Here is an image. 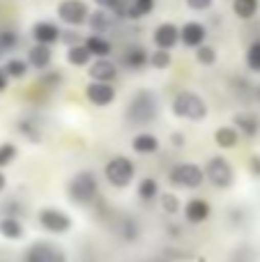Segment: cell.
Wrapping results in <instances>:
<instances>
[{"label":"cell","instance_id":"obj_1","mask_svg":"<svg viewBox=\"0 0 260 262\" xmlns=\"http://www.w3.org/2000/svg\"><path fill=\"white\" fill-rule=\"evenodd\" d=\"M157 115H159V101H157V95L152 90H138L127 104V111H124L127 122L134 127L155 122Z\"/></svg>","mask_w":260,"mask_h":262},{"label":"cell","instance_id":"obj_2","mask_svg":"<svg viewBox=\"0 0 260 262\" xmlns=\"http://www.w3.org/2000/svg\"><path fill=\"white\" fill-rule=\"evenodd\" d=\"M170 108H173L175 118L189 120V122H201V120L207 118L205 99H203L201 95H196V92H191V90L178 92L175 99H173V104H170Z\"/></svg>","mask_w":260,"mask_h":262},{"label":"cell","instance_id":"obj_3","mask_svg":"<svg viewBox=\"0 0 260 262\" xmlns=\"http://www.w3.org/2000/svg\"><path fill=\"white\" fill-rule=\"evenodd\" d=\"M97 191H99V184H97V177L95 172L90 170H81L69 180V186H67V193H69V200L72 203H78V205H88L97 198Z\"/></svg>","mask_w":260,"mask_h":262},{"label":"cell","instance_id":"obj_4","mask_svg":"<svg viewBox=\"0 0 260 262\" xmlns=\"http://www.w3.org/2000/svg\"><path fill=\"white\" fill-rule=\"evenodd\" d=\"M205 180L216 189H228L235 182V170L226 157H212L205 166Z\"/></svg>","mask_w":260,"mask_h":262},{"label":"cell","instance_id":"obj_5","mask_svg":"<svg viewBox=\"0 0 260 262\" xmlns=\"http://www.w3.org/2000/svg\"><path fill=\"white\" fill-rule=\"evenodd\" d=\"M170 184L182 186V189H198L205 180V168H201L198 163H178L168 175Z\"/></svg>","mask_w":260,"mask_h":262},{"label":"cell","instance_id":"obj_6","mask_svg":"<svg viewBox=\"0 0 260 262\" xmlns=\"http://www.w3.org/2000/svg\"><path fill=\"white\" fill-rule=\"evenodd\" d=\"M104 172H106V180H109L111 184L118 186V189H124V186L132 184L134 175H136V166H134L127 157H113L109 163H106Z\"/></svg>","mask_w":260,"mask_h":262},{"label":"cell","instance_id":"obj_7","mask_svg":"<svg viewBox=\"0 0 260 262\" xmlns=\"http://www.w3.org/2000/svg\"><path fill=\"white\" fill-rule=\"evenodd\" d=\"M58 18L62 23H67V26L78 28V26H83V23H88V18H90V7H88V3H83V0H62V3L58 5Z\"/></svg>","mask_w":260,"mask_h":262},{"label":"cell","instance_id":"obj_8","mask_svg":"<svg viewBox=\"0 0 260 262\" xmlns=\"http://www.w3.org/2000/svg\"><path fill=\"white\" fill-rule=\"evenodd\" d=\"M23 262H67V255L60 246L51 242H35L23 255Z\"/></svg>","mask_w":260,"mask_h":262},{"label":"cell","instance_id":"obj_9","mask_svg":"<svg viewBox=\"0 0 260 262\" xmlns=\"http://www.w3.org/2000/svg\"><path fill=\"white\" fill-rule=\"evenodd\" d=\"M39 226L49 232H55V235H64L72 228V219L55 207H46L39 212Z\"/></svg>","mask_w":260,"mask_h":262},{"label":"cell","instance_id":"obj_10","mask_svg":"<svg viewBox=\"0 0 260 262\" xmlns=\"http://www.w3.org/2000/svg\"><path fill=\"white\" fill-rule=\"evenodd\" d=\"M85 97L92 106L104 108V106H111L115 101V88H113V83L92 81V83H88V88H85Z\"/></svg>","mask_w":260,"mask_h":262},{"label":"cell","instance_id":"obj_11","mask_svg":"<svg viewBox=\"0 0 260 262\" xmlns=\"http://www.w3.org/2000/svg\"><path fill=\"white\" fill-rule=\"evenodd\" d=\"M207 39V28L203 26L201 21H187L182 28H180V41L189 49H198L203 46Z\"/></svg>","mask_w":260,"mask_h":262},{"label":"cell","instance_id":"obj_12","mask_svg":"<svg viewBox=\"0 0 260 262\" xmlns=\"http://www.w3.org/2000/svg\"><path fill=\"white\" fill-rule=\"evenodd\" d=\"M152 41H155L157 49L170 51L180 41V28L175 26V23H170V21L159 23V26L155 28V32H152Z\"/></svg>","mask_w":260,"mask_h":262},{"label":"cell","instance_id":"obj_13","mask_svg":"<svg viewBox=\"0 0 260 262\" xmlns=\"http://www.w3.org/2000/svg\"><path fill=\"white\" fill-rule=\"evenodd\" d=\"M32 39L37 41V44H58L60 39H62V30L58 28V23L53 21H37L35 26H32Z\"/></svg>","mask_w":260,"mask_h":262},{"label":"cell","instance_id":"obj_14","mask_svg":"<svg viewBox=\"0 0 260 262\" xmlns=\"http://www.w3.org/2000/svg\"><path fill=\"white\" fill-rule=\"evenodd\" d=\"M92 81H101V83H113L118 78V64L109 58H97L95 62L88 69Z\"/></svg>","mask_w":260,"mask_h":262},{"label":"cell","instance_id":"obj_15","mask_svg":"<svg viewBox=\"0 0 260 262\" xmlns=\"http://www.w3.org/2000/svg\"><path fill=\"white\" fill-rule=\"evenodd\" d=\"M122 64L127 69H132V72H141L143 67H147L150 64V55H147V51L143 49V46H129L127 51H124L122 55Z\"/></svg>","mask_w":260,"mask_h":262},{"label":"cell","instance_id":"obj_16","mask_svg":"<svg viewBox=\"0 0 260 262\" xmlns=\"http://www.w3.org/2000/svg\"><path fill=\"white\" fill-rule=\"evenodd\" d=\"M210 212H212L210 203H207V200H203V198H193V200H189V203L184 205V216H187L189 223H203V221H207Z\"/></svg>","mask_w":260,"mask_h":262},{"label":"cell","instance_id":"obj_17","mask_svg":"<svg viewBox=\"0 0 260 262\" xmlns=\"http://www.w3.org/2000/svg\"><path fill=\"white\" fill-rule=\"evenodd\" d=\"M51 60H53V53H51V46H46V44H35L28 51V62H30V67H35L37 72L49 69Z\"/></svg>","mask_w":260,"mask_h":262},{"label":"cell","instance_id":"obj_18","mask_svg":"<svg viewBox=\"0 0 260 262\" xmlns=\"http://www.w3.org/2000/svg\"><path fill=\"white\" fill-rule=\"evenodd\" d=\"M233 127L237 129L242 136H247V138H253V136L258 134V129H260V122H258V118L253 113H235Z\"/></svg>","mask_w":260,"mask_h":262},{"label":"cell","instance_id":"obj_19","mask_svg":"<svg viewBox=\"0 0 260 262\" xmlns=\"http://www.w3.org/2000/svg\"><path fill=\"white\" fill-rule=\"evenodd\" d=\"M83 44L88 46V51L92 53V58H109L111 51H113V44H111L106 37L97 35V32H92L90 37H85V39H83Z\"/></svg>","mask_w":260,"mask_h":262},{"label":"cell","instance_id":"obj_20","mask_svg":"<svg viewBox=\"0 0 260 262\" xmlns=\"http://www.w3.org/2000/svg\"><path fill=\"white\" fill-rule=\"evenodd\" d=\"M132 147H134V152H136V154H155L157 149H159V140H157L155 134L143 131V134L134 136Z\"/></svg>","mask_w":260,"mask_h":262},{"label":"cell","instance_id":"obj_21","mask_svg":"<svg viewBox=\"0 0 260 262\" xmlns=\"http://www.w3.org/2000/svg\"><path fill=\"white\" fill-rule=\"evenodd\" d=\"M111 23H113V16H111V9H95V12L90 14V18H88V26H90L92 32H97V35H101V32H106L111 28Z\"/></svg>","mask_w":260,"mask_h":262},{"label":"cell","instance_id":"obj_22","mask_svg":"<svg viewBox=\"0 0 260 262\" xmlns=\"http://www.w3.org/2000/svg\"><path fill=\"white\" fill-rule=\"evenodd\" d=\"M214 143L221 149H233L240 143V131L235 127H219L214 131Z\"/></svg>","mask_w":260,"mask_h":262},{"label":"cell","instance_id":"obj_23","mask_svg":"<svg viewBox=\"0 0 260 262\" xmlns=\"http://www.w3.org/2000/svg\"><path fill=\"white\" fill-rule=\"evenodd\" d=\"M23 223L18 221V219L14 216H5L0 219V235L5 237V239H21L23 237Z\"/></svg>","mask_w":260,"mask_h":262},{"label":"cell","instance_id":"obj_24","mask_svg":"<svg viewBox=\"0 0 260 262\" xmlns=\"http://www.w3.org/2000/svg\"><path fill=\"white\" fill-rule=\"evenodd\" d=\"M92 53L88 51L85 44H74L67 49V62L74 64V67H85L88 62H90Z\"/></svg>","mask_w":260,"mask_h":262},{"label":"cell","instance_id":"obj_25","mask_svg":"<svg viewBox=\"0 0 260 262\" xmlns=\"http://www.w3.org/2000/svg\"><path fill=\"white\" fill-rule=\"evenodd\" d=\"M258 7H260L258 0H233V12L242 21H251L258 14Z\"/></svg>","mask_w":260,"mask_h":262},{"label":"cell","instance_id":"obj_26","mask_svg":"<svg viewBox=\"0 0 260 262\" xmlns=\"http://www.w3.org/2000/svg\"><path fill=\"white\" fill-rule=\"evenodd\" d=\"M28 67H30V62L23 58H9L7 62H5V72H7L9 78H23L28 74Z\"/></svg>","mask_w":260,"mask_h":262},{"label":"cell","instance_id":"obj_27","mask_svg":"<svg viewBox=\"0 0 260 262\" xmlns=\"http://www.w3.org/2000/svg\"><path fill=\"white\" fill-rule=\"evenodd\" d=\"M157 195H159V184H157L155 177H145V180H141V184H138V198L141 200H155Z\"/></svg>","mask_w":260,"mask_h":262},{"label":"cell","instance_id":"obj_28","mask_svg":"<svg viewBox=\"0 0 260 262\" xmlns=\"http://www.w3.org/2000/svg\"><path fill=\"white\" fill-rule=\"evenodd\" d=\"M170 62H173V58H170V51L166 49H157L150 53V67L159 69V72H164V69L170 67Z\"/></svg>","mask_w":260,"mask_h":262},{"label":"cell","instance_id":"obj_29","mask_svg":"<svg viewBox=\"0 0 260 262\" xmlns=\"http://www.w3.org/2000/svg\"><path fill=\"white\" fill-rule=\"evenodd\" d=\"M247 67L251 69V72L260 74V39L249 44V49H247Z\"/></svg>","mask_w":260,"mask_h":262},{"label":"cell","instance_id":"obj_30","mask_svg":"<svg viewBox=\"0 0 260 262\" xmlns=\"http://www.w3.org/2000/svg\"><path fill=\"white\" fill-rule=\"evenodd\" d=\"M155 9V0H132V21L143 18Z\"/></svg>","mask_w":260,"mask_h":262},{"label":"cell","instance_id":"obj_31","mask_svg":"<svg viewBox=\"0 0 260 262\" xmlns=\"http://www.w3.org/2000/svg\"><path fill=\"white\" fill-rule=\"evenodd\" d=\"M196 60H198V64H203V67H212V64L216 62V51L212 49V46H207V44L198 46L196 49Z\"/></svg>","mask_w":260,"mask_h":262},{"label":"cell","instance_id":"obj_32","mask_svg":"<svg viewBox=\"0 0 260 262\" xmlns=\"http://www.w3.org/2000/svg\"><path fill=\"white\" fill-rule=\"evenodd\" d=\"M18 131H21L28 140H32V143H39L41 140L39 129H37V124L32 122V120H21V122H18Z\"/></svg>","mask_w":260,"mask_h":262},{"label":"cell","instance_id":"obj_33","mask_svg":"<svg viewBox=\"0 0 260 262\" xmlns=\"http://www.w3.org/2000/svg\"><path fill=\"white\" fill-rule=\"evenodd\" d=\"M161 209H164L166 214H178L180 209H182L180 198L175 193H164V195H161Z\"/></svg>","mask_w":260,"mask_h":262},{"label":"cell","instance_id":"obj_34","mask_svg":"<svg viewBox=\"0 0 260 262\" xmlns=\"http://www.w3.org/2000/svg\"><path fill=\"white\" fill-rule=\"evenodd\" d=\"M18 46V35L14 30H0V51H14Z\"/></svg>","mask_w":260,"mask_h":262},{"label":"cell","instance_id":"obj_35","mask_svg":"<svg viewBox=\"0 0 260 262\" xmlns=\"http://www.w3.org/2000/svg\"><path fill=\"white\" fill-rule=\"evenodd\" d=\"M16 154H18L16 145H12V143H3V145H0V168L9 166V163L16 159Z\"/></svg>","mask_w":260,"mask_h":262},{"label":"cell","instance_id":"obj_36","mask_svg":"<svg viewBox=\"0 0 260 262\" xmlns=\"http://www.w3.org/2000/svg\"><path fill=\"white\" fill-rule=\"evenodd\" d=\"M184 3H187V7L193 9V12H207V9H212L214 0H184Z\"/></svg>","mask_w":260,"mask_h":262},{"label":"cell","instance_id":"obj_37","mask_svg":"<svg viewBox=\"0 0 260 262\" xmlns=\"http://www.w3.org/2000/svg\"><path fill=\"white\" fill-rule=\"evenodd\" d=\"M41 83L55 88V85H60V83H62V74H60V72H49L46 76H41Z\"/></svg>","mask_w":260,"mask_h":262},{"label":"cell","instance_id":"obj_38","mask_svg":"<svg viewBox=\"0 0 260 262\" xmlns=\"http://www.w3.org/2000/svg\"><path fill=\"white\" fill-rule=\"evenodd\" d=\"M249 168H251L253 177H260V157L256 154V157H251V161H249Z\"/></svg>","mask_w":260,"mask_h":262},{"label":"cell","instance_id":"obj_39","mask_svg":"<svg viewBox=\"0 0 260 262\" xmlns=\"http://www.w3.org/2000/svg\"><path fill=\"white\" fill-rule=\"evenodd\" d=\"M170 143H173L175 147H182V145H184V136L180 134V131H175V134H170Z\"/></svg>","mask_w":260,"mask_h":262},{"label":"cell","instance_id":"obj_40","mask_svg":"<svg viewBox=\"0 0 260 262\" xmlns=\"http://www.w3.org/2000/svg\"><path fill=\"white\" fill-rule=\"evenodd\" d=\"M7 83H9L7 72H5V69H0V92H5V90H7Z\"/></svg>","mask_w":260,"mask_h":262},{"label":"cell","instance_id":"obj_41","mask_svg":"<svg viewBox=\"0 0 260 262\" xmlns=\"http://www.w3.org/2000/svg\"><path fill=\"white\" fill-rule=\"evenodd\" d=\"M97 3V7H101V9H111L115 5V0H95Z\"/></svg>","mask_w":260,"mask_h":262},{"label":"cell","instance_id":"obj_42","mask_svg":"<svg viewBox=\"0 0 260 262\" xmlns=\"http://www.w3.org/2000/svg\"><path fill=\"white\" fill-rule=\"evenodd\" d=\"M5 186H7V177H5V172L0 170V191H5Z\"/></svg>","mask_w":260,"mask_h":262},{"label":"cell","instance_id":"obj_43","mask_svg":"<svg viewBox=\"0 0 260 262\" xmlns=\"http://www.w3.org/2000/svg\"><path fill=\"white\" fill-rule=\"evenodd\" d=\"M256 99H258V101H260V85H258V88H256Z\"/></svg>","mask_w":260,"mask_h":262}]
</instances>
